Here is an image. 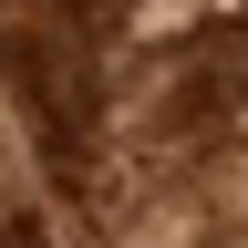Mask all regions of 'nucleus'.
<instances>
[{
  "mask_svg": "<svg viewBox=\"0 0 248 248\" xmlns=\"http://www.w3.org/2000/svg\"><path fill=\"white\" fill-rule=\"evenodd\" d=\"M52 11H73V21H104V11H114V0H52Z\"/></svg>",
  "mask_w": 248,
  "mask_h": 248,
  "instance_id": "1",
  "label": "nucleus"
},
{
  "mask_svg": "<svg viewBox=\"0 0 248 248\" xmlns=\"http://www.w3.org/2000/svg\"><path fill=\"white\" fill-rule=\"evenodd\" d=\"M11 248H31V238H11Z\"/></svg>",
  "mask_w": 248,
  "mask_h": 248,
  "instance_id": "2",
  "label": "nucleus"
}]
</instances>
